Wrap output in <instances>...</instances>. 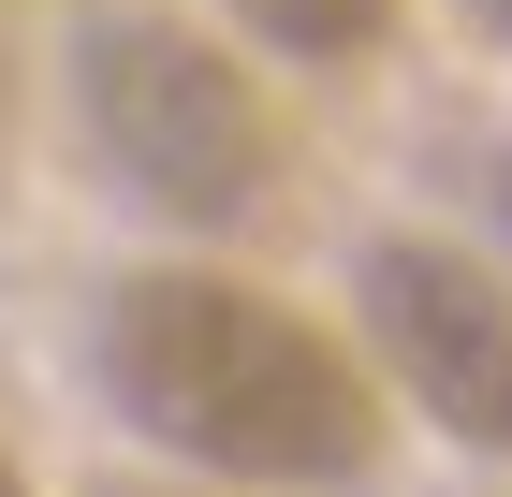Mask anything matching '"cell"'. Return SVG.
<instances>
[{"mask_svg":"<svg viewBox=\"0 0 512 497\" xmlns=\"http://www.w3.org/2000/svg\"><path fill=\"white\" fill-rule=\"evenodd\" d=\"M103 395L147 424L161 454L235 468V483H366L381 468V395L352 351H322L249 278L147 264L103 293Z\"/></svg>","mask_w":512,"mask_h":497,"instance_id":"6da1fadb","label":"cell"},{"mask_svg":"<svg viewBox=\"0 0 512 497\" xmlns=\"http://www.w3.org/2000/svg\"><path fill=\"white\" fill-rule=\"evenodd\" d=\"M366 351L410 381V410H439L454 439L512 454V293L469 249L381 234V249H366Z\"/></svg>","mask_w":512,"mask_h":497,"instance_id":"3957f363","label":"cell"},{"mask_svg":"<svg viewBox=\"0 0 512 497\" xmlns=\"http://www.w3.org/2000/svg\"><path fill=\"white\" fill-rule=\"evenodd\" d=\"M249 44H278V59H352V44H381L395 0H220Z\"/></svg>","mask_w":512,"mask_h":497,"instance_id":"277c9868","label":"cell"},{"mask_svg":"<svg viewBox=\"0 0 512 497\" xmlns=\"http://www.w3.org/2000/svg\"><path fill=\"white\" fill-rule=\"evenodd\" d=\"M74 117H88V147L118 161L161 220L235 234L249 205L278 191V117H264V88H249L205 30L147 15V0H103V15L74 30Z\"/></svg>","mask_w":512,"mask_h":497,"instance_id":"7a4b0ae2","label":"cell"},{"mask_svg":"<svg viewBox=\"0 0 512 497\" xmlns=\"http://www.w3.org/2000/svg\"><path fill=\"white\" fill-rule=\"evenodd\" d=\"M0 497H30V468H15V454H0Z\"/></svg>","mask_w":512,"mask_h":497,"instance_id":"5b68a950","label":"cell"},{"mask_svg":"<svg viewBox=\"0 0 512 497\" xmlns=\"http://www.w3.org/2000/svg\"><path fill=\"white\" fill-rule=\"evenodd\" d=\"M483 15H498V30H512V0H483Z\"/></svg>","mask_w":512,"mask_h":497,"instance_id":"52a82bcc","label":"cell"},{"mask_svg":"<svg viewBox=\"0 0 512 497\" xmlns=\"http://www.w3.org/2000/svg\"><path fill=\"white\" fill-rule=\"evenodd\" d=\"M498 220H512V161H498Z\"/></svg>","mask_w":512,"mask_h":497,"instance_id":"8992f818","label":"cell"}]
</instances>
